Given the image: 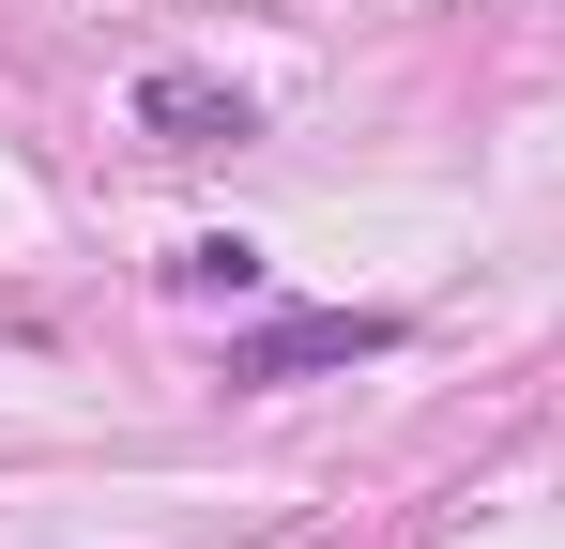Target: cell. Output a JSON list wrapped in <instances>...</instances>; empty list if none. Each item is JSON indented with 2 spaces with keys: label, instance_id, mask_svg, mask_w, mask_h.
<instances>
[{
  "label": "cell",
  "instance_id": "cell-3",
  "mask_svg": "<svg viewBox=\"0 0 565 549\" xmlns=\"http://www.w3.org/2000/svg\"><path fill=\"white\" fill-rule=\"evenodd\" d=\"M169 290H184V305H260L276 260H260L245 229H199V245H169Z\"/></svg>",
  "mask_w": 565,
  "mask_h": 549
},
{
  "label": "cell",
  "instance_id": "cell-2",
  "mask_svg": "<svg viewBox=\"0 0 565 549\" xmlns=\"http://www.w3.org/2000/svg\"><path fill=\"white\" fill-rule=\"evenodd\" d=\"M138 122H153L169 153H214V138H245L260 107H245L230 77H199V62H153V77H138Z\"/></svg>",
  "mask_w": 565,
  "mask_h": 549
},
{
  "label": "cell",
  "instance_id": "cell-1",
  "mask_svg": "<svg viewBox=\"0 0 565 549\" xmlns=\"http://www.w3.org/2000/svg\"><path fill=\"white\" fill-rule=\"evenodd\" d=\"M397 352V305H276V321H245L214 381H321V366H382Z\"/></svg>",
  "mask_w": 565,
  "mask_h": 549
}]
</instances>
